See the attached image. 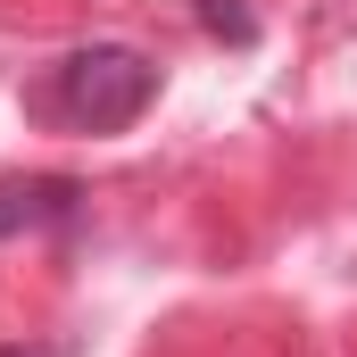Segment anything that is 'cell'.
<instances>
[{
  "mask_svg": "<svg viewBox=\"0 0 357 357\" xmlns=\"http://www.w3.org/2000/svg\"><path fill=\"white\" fill-rule=\"evenodd\" d=\"M158 100V67L125 42H91V50H67L42 84L25 91L33 116L50 125H75V133H125L142 125V108Z\"/></svg>",
  "mask_w": 357,
  "mask_h": 357,
  "instance_id": "1",
  "label": "cell"
},
{
  "mask_svg": "<svg viewBox=\"0 0 357 357\" xmlns=\"http://www.w3.org/2000/svg\"><path fill=\"white\" fill-rule=\"evenodd\" d=\"M75 208H84L75 175H0V241L59 233V225H75Z\"/></svg>",
  "mask_w": 357,
  "mask_h": 357,
  "instance_id": "2",
  "label": "cell"
},
{
  "mask_svg": "<svg viewBox=\"0 0 357 357\" xmlns=\"http://www.w3.org/2000/svg\"><path fill=\"white\" fill-rule=\"evenodd\" d=\"M0 357H75V341H8Z\"/></svg>",
  "mask_w": 357,
  "mask_h": 357,
  "instance_id": "4",
  "label": "cell"
},
{
  "mask_svg": "<svg viewBox=\"0 0 357 357\" xmlns=\"http://www.w3.org/2000/svg\"><path fill=\"white\" fill-rule=\"evenodd\" d=\"M199 25H208L216 42H233V50H250V42H258V17H250L241 0H199Z\"/></svg>",
  "mask_w": 357,
  "mask_h": 357,
  "instance_id": "3",
  "label": "cell"
}]
</instances>
